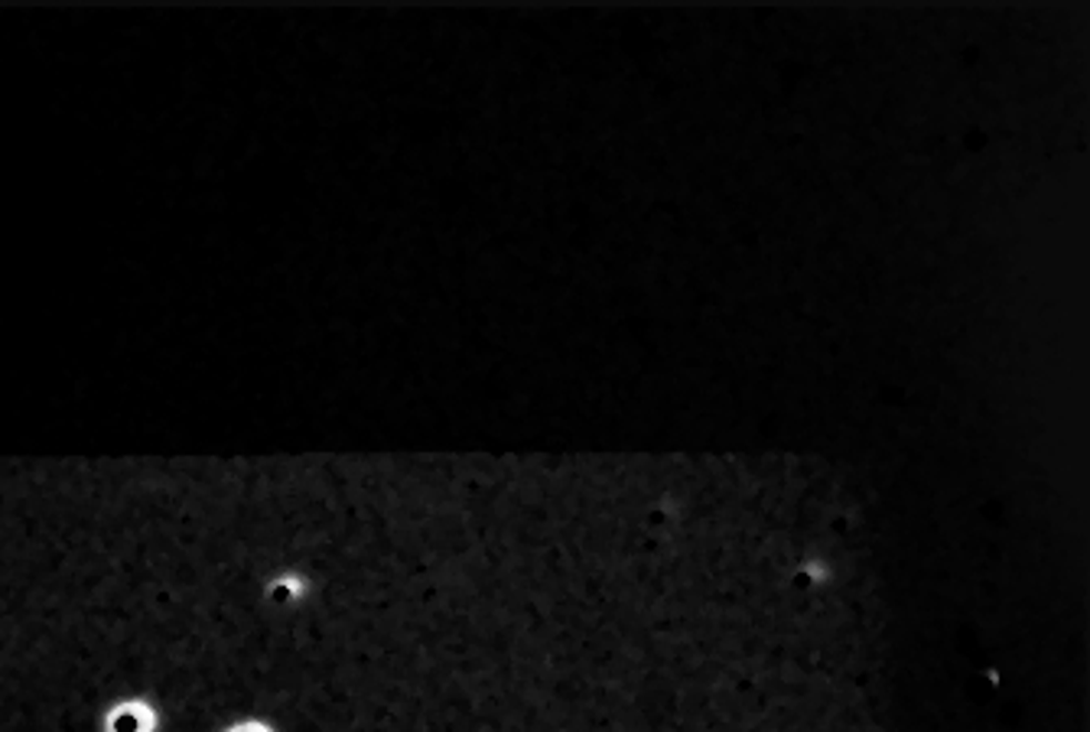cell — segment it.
<instances>
[{
  "label": "cell",
  "mask_w": 1090,
  "mask_h": 732,
  "mask_svg": "<svg viewBox=\"0 0 1090 732\" xmlns=\"http://www.w3.org/2000/svg\"><path fill=\"white\" fill-rule=\"evenodd\" d=\"M160 716L147 700H124L104 716V732H156Z\"/></svg>",
  "instance_id": "obj_1"
},
{
  "label": "cell",
  "mask_w": 1090,
  "mask_h": 732,
  "mask_svg": "<svg viewBox=\"0 0 1090 732\" xmlns=\"http://www.w3.org/2000/svg\"><path fill=\"white\" fill-rule=\"evenodd\" d=\"M306 592V583L299 580V577H281V580H274L271 583V589H267V596L274 599V602H297L299 596Z\"/></svg>",
  "instance_id": "obj_2"
},
{
  "label": "cell",
  "mask_w": 1090,
  "mask_h": 732,
  "mask_svg": "<svg viewBox=\"0 0 1090 732\" xmlns=\"http://www.w3.org/2000/svg\"><path fill=\"white\" fill-rule=\"evenodd\" d=\"M225 732H277L271 723H261V720H245V723H235L228 726Z\"/></svg>",
  "instance_id": "obj_3"
}]
</instances>
